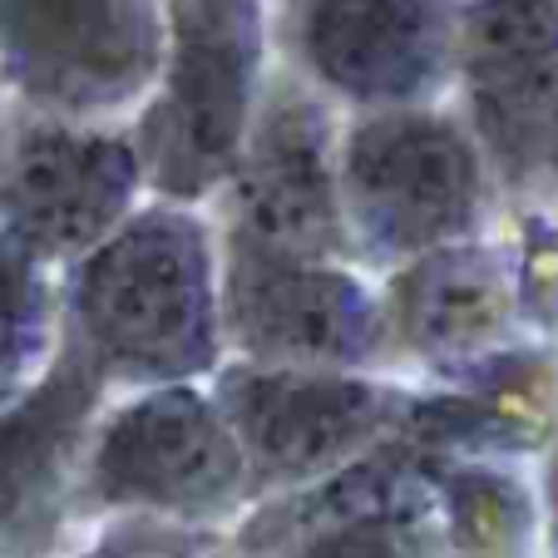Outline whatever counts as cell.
Returning <instances> with one entry per match:
<instances>
[{
    "mask_svg": "<svg viewBox=\"0 0 558 558\" xmlns=\"http://www.w3.org/2000/svg\"><path fill=\"white\" fill-rule=\"evenodd\" d=\"M99 386L105 366L74 341L40 380L0 396V558L45 548Z\"/></svg>",
    "mask_w": 558,
    "mask_h": 558,
    "instance_id": "obj_12",
    "label": "cell"
},
{
    "mask_svg": "<svg viewBox=\"0 0 558 558\" xmlns=\"http://www.w3.org/2000/svg\"><path fill=\"white\" fill-rule=\"evenodd\" d=\"M485 163L474 129L435 109H371L341 138L351 238L376 257H425L464 243L485 203Z\"/></svg>",
    "mask_w": 558,
    "mask_h": 558,
    "instance_id": "obj_3",
    "label": "cell"
},
{
    "mask_svg": "<svg viewBox=\"0 0 558 558\" xmlns=\"http://www.w3.org/2000/svg\"><path fill=\"white\" fill-rule=\"evenodd\" d=\"M222 415L253 474L306 480L347 460L390 421V396L341 371L238 366L222 376Z\"/></svg>",
    "mask_w": 558,
    "mask_h": 558,
    "instance_id": "obj_11",
    "label": "cell"
},
{
    "mask_svg": "<svg viewBox=\"0 0 558 558\" xmlns=\"http://www.w3.org/2000/svg\"><path fill=\"white\" fill-rule=\"evenodd\" d=\"M263 0H163V70L138 119L144 183L193 203L232 179L263 109Z\"/></svg>",
    "mask_w": 558,
    "mask_h": 558,
    "instance_id": "obj_2",
    "label": "cell"
},
{
    "mask_svg": "<svg viewBox=\"0 0 558 558\" xmlns=\"http://www.w3.org/2000/svg\"><path fill=\"white\" fill-rule=\"evenodd\" d=\"M247 450L222 405L163 386L109 421L89 454V485L109 505L208 514L243 495Z\"/></svg>",
    "mask_w": 558,
    "mask_h": 558,
    "instance_id": "obj_9",
    "label": "cell"
},
{
    "mask_svg": "<svg viewBox=\"0 0 558 558\" xmlns=\"http://www.w3.org/2000/svg\"><path fill=\"white\" fill-rule=\"evenodd\" d=\"M50 327V287L45 263L0 232V396L31 386Z\"/></svg>",
    "mask_w": 558,
    "mask_h": 558,
    "instance_id": "obj_14",
    "label": "cell"
},
{
    "mask_svg": "<svg viewBox=\"0 0 558 558\" xmlns=\"http://www.w3.org/2000/svg\"><path fill=\"white\" fill-rule=\"evenodd\" d=\"M144 163L134 138L35 119L0 163V232L40 263L85 257L129 218Z\"/></svg>",
    "mask_w": 558,
    "mask_h": 558,
    "instance_id": "obj_6",
    "label": "cell"
},
{
    "mask_svg": "<svg viewBox=\"0 0 558 558\" xmlns=\"http://www.w3.org/2000/svg\"><path fill=\"white\" fill-rule=\"evenodd\" d=\"M158 70L163 0H0V80L40 119L114 114Z\"/></svg>",
    "mask_w": 558,
    "mask_h": 558,
    "instance_id": "obj_4",
    "label": "cell"
},
{
    "mask_svg": "<svg viewBox=\"0 0 558 558\" xmlns=\"http://www.w3.org/2000/svg\"><path fill=\"white\" fill-rule=\"evenodd\" d=\"M222 327L257 366L341 371L380 341V306L331 263L282 257L232 232Z\"/></svg>",
    "mask_w": 558,
    "mask_h": 558,
    "instance_id": "obj_8",
    "label": "cell"
},
{
    "mask_svg": "<svg viewBox=\"0 0 558 558\" xmlns=\"http://www.w3.org/2000/svg\"><path fill=\"white\" fill-rule=\"evenodd\" d=\"M450 0H296L292 45L316 85L371 109H405L454 70Z\"/></svg>",
    "mask_w": 558,
    "mask_h": 558,
    "instance_id": "obj_10",
    "label": "cell"
},
{
    "mask_svg": "<svg viewBox=\"0 0 558 558\" xmlns=\"http://www.w3.org/2000/svg\"><path fill=\"white\" fill-rule=\"evenodd\" d=\"M296 558H435V554L421 519L376 509V514H356L341 529H331V534L312 538Z\"/></svg>",
    "mask_w": 558,
    "mask_h": 558,
    "instance_id": "obj_15",
    "label": "cell"
},
{
    "mask_svg": "<svg viewBox=\"0 0 558 558\" xmlns=\"http://www.w3.org/2000/svg\"><path fill=\"white\" fill-rule=\"evenodd\" d=\"M396 322L421 351H474L505 322V277L485 253L454 243L415 257L401 282Z\"/></svg>",
    "mask_w": 558,
    "mask_h": 558,
    "instance_id": "obj_13",
    "label": "cell"
},
{
    "mask_svg": "<svg viewBox=\"0 0 558 558\" xmlns=\"http://www.w3.org/2000/svg\"><path fill=\"white\" fill-rule=\"evenodd\" d=\"M74 341L105 371L179 380L218 361L222 292L203 228L183 208L124 218L74 272Z\"/></svg>",
    "mask_w": 558,
    "mask_h": 558,
    "instance_id": "obj_1",
    "label": "cell"
},
{
    "mask_svg": "<svg viewBox=\"0 0 558 558\" xmlns=\"http://www.w3.org/2000/svg\"><path fill=\"white\" fill-rule=\"evenodd\" d=\"M454 74L489 163L509 183L548 173L558 119V0H470L460 11Z\"/></svg>",
    "mask_w": 558,
    "mask_h": 558,
    "instance_id": "obj_7",
    "label": "cell"
},
{
    "mask_svg": "<svg viewBox=\"0 0 558 558\" xmlns=\"http://www.w3.org/2000/svg\"><path fill=\"white\" fill-rule=\"evenodd\" d=\"M228 189L232 232L267 253L337 263L356 243L341 198V144L327 109L302 89L263 95Z\"/></svg>",
    "mask_w": 558,
    "mask_h": 558,
    "instance_id": "obj_5",
    "label": "cell"
},
{
    "mask_svg": "<svg viewBox=\"0 0 558 558\" xmlns=\"http://www.w3.org/2000/svg\"><path fill=\"white\" fill-rule=\"evenodd\" d=\"M548 173L558 179V119H554V144H548Z\"/></svg>",
    "mask_w": 558,
    "mask_h": 558,
    "instance_id": "obj_16",
    "label": "cell"
}]
</instances>
